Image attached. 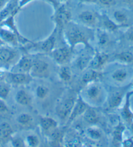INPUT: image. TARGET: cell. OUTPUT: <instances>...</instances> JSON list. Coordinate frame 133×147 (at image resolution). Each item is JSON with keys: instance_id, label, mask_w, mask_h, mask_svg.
<instances>
[{"instance_id": "cell-1", "label": "cell", "mask_w": 133, "mask_h": 147, "mask_svg": "<svg viewBox=\"0 0 133 147\" xmlns=\"http://www.w3.org/2000/svg\"><path fill=\"white\" fill-rule=\"evenodd\" d=\"M63 30L66 41L71 49L73 50L78 44H83L86 48L92 49L90 44V32L88 31L87 27H82L71 21Z\"/></svg>"}, {"instance_id": "cell-2", "label": "cell", "mask_w": 133, "mask_h": 147, "mask_svg": "<svg viewBox=\"0 0 133 147\" xmlns=\"http://www.w3.org/2000/svg\"><path fill=\"white\" fill-rule=\"evenodd\" d=\"M81 97L89 106L96 107L103 105L105 100V90L98 81L93 82L86 85Z\"/></svg>"}, {"instance_id": "cell-3", "label": "cell", "mask_w": 133, "mask_h": 147, "mask_svg": "<svg viewBox=\"0 0 133 147\" xmlns=\"http://www.w3.org/2000/svg\"><path fill=\"white\" fill-rule=\"evenodd\" d=\"M71 13L64 3H61L57 9H55V13L53 16V20L56 25V27L60 30L69 22H71Z\"/></svg>"}, {"instance_id": "cell-4", "label": "cell", "mask_w": 133, "mask_h": 147, "mask_svg": "<svg viewBox=\"0 0 133 147\" xmlns=\"http://www.w3.org/2000/svg\"><path fill=\"white\" fill-rule=\"evenodd\" d=\"M20 9H21L18 6L14 10L13 12H12L11 14L9 16L7 17L4 21L0 23V24H1V27H6L7 29L11 30L12 32H14V33L16 34L20 43H22V44H27V43H31V41H30V40L27 39L26 38L24 37L21 34H20V32L18 31V28L16 27V24H15V16H16V15L18 13Z\"/></svg>"}, {"instance_id": "cell-5", "label": "cell", "mask_w": 133, "mask_h": 147, "mask_svg": "<svg viewBox=\"0 0 133 147\" xmlns=\"http://www.w3.org/2000/svg\"><path fill=\"white\" fill-rule=\"evenodd\" d=\"M29 74L33 78H48L50 75V65L43 60L37 59L33 60V66L29 71Z\"/></svg>"}, {"instance_id": "cell-6", "label": "cell", "mask_w": 133, "mask_h": 147, "mask_svg": "<svg viewBox=\"0 0 133 147\" xmlns=\"http://www.w3.org/2000/svg\"><path fill=\"white\" fill-rule=\"evenodd\" d=\"M75 98L70 97L64 99L56 108V112L61 120L65 121L69 118L75 103Z\"/></svg>"}, {"instance_id": "cell-7", "label": "cell", "mask_w": 133, "mask_h": 147, "mask_svg": "<svg viewBox=\"0 0 133 147\" xmlns=\"http://www.w3.org/2000/svg\"><path fill=\"white\" fill-rule=\"evenodd\" d=\"M58 29L55 27L52 33L46 39L38 42H31L32 46L41 50L44 53H51L55 49L56 41H57V32Z\"/></svg>"}, {"instance_id": "cell-8", "label": "cell", "mask_w": 133, "mask_h": 147, "mask_svg": "<svg viewBox=\"0 0 133 147\" xmlns=\"http://www.w3.org/2000/svg\"><path fill=\"white\" fill-rule=\"evenodd\" d=\"M72 51L69 46H64L54 49L51 52V54L57 64L64 65L70 61Z\"/></svg>"}, {"instance_id": "cell-9", "label": "cell", "mask_w": 133, "mask_h": 147, "mask_svg": "<svg viewBox=\"0 0 133 147\" xmlns=\"http://www.w3.org/2000/svg\"><path fill=\"white\" fill-rule=\"evenodd\" d=\"M88 107H90V106L84 102L81 96H79L75 100V105H74L73 110L71 111V113L68 118L69 123H71L77 117L83 114Z\"/></svg>"}, {"instance_id": "cell-10", "label": "cell", "mask_w": 133, "mask_h": 147, "mask_svg": "<svg viewBox=\"0 0 133 147\" xmlns=\"http://www.w3.org/2000/svg\"><path fill=\"white\" fill-rule=\"evenodd\" d=\"M79 19L86 27H94L98 24V17L96 13L91 11H84L79 14Z\"/></svg>"}, {"instance_id": "cell-11", "label": "cell", "mask_w": 133, "mask_h": 147, "mask_svg": "<svg viewBox=\"0 0 133 147\" xmlns=\"http://www.w3.org/2000/svg\"><path fill=\"white\" fill-rule=\"evenodd\" d=\"M0 38L5 44L14 46H16L20 43L16 34L11 30L4 27H0Z\"/></svg>"}, {"instance_id": "cell-12", "label": "cell", "mask_w": 133, "mask_h": 147, "mask_svg": "<svg viewBox=\"0 0 133 147\" xmlns=\"http://www.w3.org/2000/svg\"><path fill=\"white\" fill-rule=\"evenodd\" d=\"M10 79L14 84L25 85L30 83L33 77L29 73L22 72H12L9 73Z\"/></svg>"}, {"instance_id": "cell-13", "label": "cell", "mask_w": 133, "mask_h": 147, "mask_svg": "<svg viewBox=\"0 0 133 147\" xmlns=\"http://www.w3.org/2000/svg\"><path fill=\"white\" fill-rule=\"evenodd\" d=\"M109 58V55L106 54V53L102 52L96 53L95 56L92 57L89 66H90L92 69L96 70L101 69L108 61Z\"/></svg>"}, {"instance_id": "cell-14", "label": "cell", "mask_w": 133, "mask_h": 147, "mask_svg": "<svg viewBox=\"0 0 133 147\" xmlns=\"http://www.w3.org/2000/svg\"><path fill=\"white\" fill-rule=\"evenodd\" d=\"M18 53L8 48H0V65L9 64L17 57Z\"/></svg>"}, {"instance_id": "cell-15", "label": "cell", "mask_w": 133, "mask_h": 147, "mask_svg": "<svg viewBox=\"0 0 133 147\" xmlns=\"http://www.w3.org/2000/svg\"><path fill=\"white\" fill-rule=\"evenodd\" d=\"M103 74L98 70L90 69L84 73L81 78V82L84 85L88 84L89 83L97 82L102 77Z\"/></svg>"}, {"instance_id": "cell-16", "label": "cell", "mask_w": 133, "mask_h": 147, "mask_svg": "<svg viewBox=\"0 0 133 147\" xmlns=\"http://www.w3.org/2000/svg\"><path fill=\"white\" fill-rule=\"evenodd\" d=\"M40 126L45 133L50 134L58 128V123L52 117H43L40 118Z\"/></svg>"}, {"instance_id": "cell-17", "label": "cell", "mask_w": 133, "mask_h": 147, "mask_svg": "<svg viewBox=\"0 0 133 147\" xmlns=\"http://www.w3.org/2000/svg\"><path fill=\"white\" fill-rule=\"evenodd\" d=\"M133 94V91L131 92L127 93L126 96V101L124 108L121 111V116L124 119L128 124H131L133 120V113L130 109V97Z\"/></svg>"}, {"instance_id": "cell-18", "label": "cell", "mask_w": 133, "mask_h": 147, "mask_svg": "<svg viewBox=\"0 0 133 147\" xmlns=\"http://www.w3.org/2000/svg\"><path fill=\"white\" fill-rule=\"evenodd\" d=\"M124 91L117 90L111 93L108 98V105L110 108H114L121 104L124 97Z\"/></svg>"}, {"instance_id": "cell-19", "label": "cell", "mask_w": 133, "mask_h": 147, "mask_svg": "<svg viewBox=\"0 0 133 147\" xmlns=\"http://www.w3.org/2000/svg\"><path fill=\"white\" fill-rule=\"evenodd\" d=\"M13 130L8 123L3 122L0 125V143L11 140Z\"/></svg>"}, {"instance_id": "cell-20", "label": "cell", "mask_w": 133, "mask_h": 147, "mask_svg": "<svg viewBox=\"0 0 133 147\" xmlns=\"http://www.w3.org/2000/svg\"><path fill=\"white\" fill-rule=\"evenodd\" d=\"M33 60L31 58L25 56V57H22L18 60L17 63V68L20 71V72L29 73L33 66Z\"/></svg>"}, {"instance_id": "cell-21", "label": "cell", "mask_w": 133, "mask_h": 147, "mask_svg": "<svg viewBox=\"0 0 133 147\" xmlns=\"http://www.w3.org/2000/svg\"><path fill=\"white\" fill-rule=\"evenodd\" d=\"M18 6L16 0H10L4 8L0 11V23L4 21L7 17L9 16L14 10Z\"/></svg>"}, {"instance_id": "cell-22", "label": "cell", "mask_w": 133, "mask_h": 147, "mask_svg": "<svg viewBox=\"0 0 133 147\" xmlns=\"http://www.w3.org/2000/svg\"><path fill=\"white\" fill-rule=\"evenodd\" d=\"M83 117L86 123L91 125H94L99 122V116L97 111L94 109L90 106L86 109V110L83 113Z\"/></svg>"}, {"instance_id": "cell-23", "label": "cell", "mask_w": 133, "mask_h": 147, "mask_svg": "<svg viewBox=\"0 0 133 147\" xmlns=\"http://www.w3.org/2000/svg\"><path fill=\"white\" fill-rule=\"evenodd\" d=\"M15 99L18 104L22 106H29L32 102L31 97L24 90H20L16 93Z\"/></svg>"}, {"instance_id": "cell-24", "label": "cell", "mask_w": 133, "mask_h": 147, "mask_svg": "<svg viewBox=\"0 0 133 147\" xmlns=\"http://www.w3.org/2000/svg\"><path fill=\"white\" fill-rule=\"evenodd\" d=\"M102 18V24L105 28V29L109 31H115L124 25H119L112 20L110 18L107 16L106 14H103L101 16Z\"/></svg>"}, {"instance_id": "cell-25", "label": "cell", "mask_w": 133, "mask_h": 147, "mask_svg": "<svg viewBox=\"0 0 133 147\" xmlns=\"http://www.w3.org/2000/svg\"><path fill=\"white\" fill-rule=\"evenodd\" d=\"M93 57L88 55H83L79 57L76 61V65L81 71H83L89 66Z\"/></svg>"}, {"instance_id": "cell-26", "label": "cell", "mask_w": 133, "mask_h": 147, "mask_svg": "<svg viewBox=\"0 0 133 147\" xmlns=\"http://www.w3.org/2000/svg\"><path fill=\"white\" fill-rule=\"evenodd\" d=\"M124 130V126L122 125L121 123L119 122L113 132V143L115 145H118L121 143L123 132Z\"/></svg>"}, {"instance_id": "cell-27", "label": "cell", "mask_w": 133, "mask_h": 147, "mask_svg": "<svg viewBox=\"0 0 133 147\" xmlns=\"http://www.w3.org/2000/svg\"><path fill=\"white\" fill-rule=\"evenodd\" d=\"M58 77L60 80L64 82H70L72 77V73L68 66H62L58 71Z\"/></svg>"}, {"instance_id": "cell-28", "label": "cell", "mask_w": 133, "mask_h": 147, "mask_svg": "<svg viewBox=\"0 0 133 147\" xmlns=\"http://www.w3.org/2000/svg\"><path fill=\"white\" fill-rule=\"evenodd\" d=\"M11 92V86L6 82L0 81V99L5 100Z\"/></svg>"}, {"instance_id": "cell-29", "label": "cell", "mask_w": 133, "mask_h": 147, "mask_svg": "<svg viewBox=\"0 0 133 147\" xmlns=\"http://www.w3.org/2000/svg\"><path fill=\"white\" fill-rule=\"evenodd\" d=\"M33 117L26 113L20 114L17 117V122L22 126H29L33 123Z\"/></svg>"}, {"instance_id": "cell-30", "label": "cell", "mask_w": 133, "mask_h": 147, "mask_svg": "<svg viewBox=\"0 0 133 147\" xmlns=\"http://www.w3.org/2000/svg\"><path fill=\"white\" fill-rule=\"evenodd\" d=\"M116 59L124 63H132L133 62V55L130 52L124 51L116 55Z\"/></svg>"}, {"instance_id": "cell-31", "label": "cell", "mask_w": 133, "mask_h": 147, "mask_svg": "<svg viewBox=\"0 0 133 147\" xmlns=\"http://www.w3.org/2000/svg\"><path fill=\"white\" fill-rule=\"evenodd\" d=\"M113 16L114 20L119 25H124L126 24L128 20V18L124 12L121 11H116L114 12Z\"/></svg>"}, {"instance_id": "cell-32", "label": "cell", "mask_w": 133, "mask_h": 147, "mask_svg": "<svg viewBox=\"0 0 133 147\" xmlns=\"http://www.w3.org/2000/svg\"><path fill=\"white\" fill-rule=\"evenodd\" d=\"M50 93L49 88L43 85H39L36 89V95L40 99H44L48 97Z\"/></svg>"}, {"instance_id": "cell-33", "label": "cell", "mask_w": 133, "mask_h": 147, "mask_svg": "<svg viewBox=\"0 0 133 147\" xmlns=\"http://www.w3.org/2000/svg\"><path fill=\"white\" fill-rule=\"evenodd\" d=\"M98 42L100 46H106L110 42V38L108 34L104 31H99L98 34Z\"/></svg>"}, {"instance_id": "cell-34", "label": "cell", "mask_w": 133, "mask_h": 147, "mask_svg": "<svg viewBox=\"0 0 133 147\" xmlns=\"http://www.w3.org/2000/svg\"><path fill=\"white\" fill-rule=\"evenodd\" d=\"M127 73L125 70L120 69H117L113 73V74L112 75V77L114 80L117 81V82H123L125 80V78H127Z\"/></svg>"}, {"instance_id": "cell-35", "label": "cell", "mask_w": 133, "mask_h": 147, "mask_svg": "<svg viewBox=\"0 0 133 147\" xmlns=\"http://www.w3.org/2000/svg\"><path fill=\"white\" fill-rule=\"evenodd\" d=\"M87 133L89 137L93 140H99L102 138V132L99 129L92 127L87 130Z\"/></svg>"}, {"instance_id": "cell-36", "label": "cell", "mask_w": 133, "mask_h": 147, "mask_svg": "<svg viewBox=\"0 0 133 147\" xmlns=\"http://www.w3.org/2000/svg\"><path fill=\"white\" fill-rule=\"evenodd\" d=\"M33 1H36V0H20V1H19V3H18V7L20 9H22L23 7H24L25 5H26L27 4L31 3V2H32ZM42 1H45L48 2V3L52 4L53 7V8L55 9H57L60 4L57 0H42Z\"/></svg>"}, {"instance_id": "cell-37", "label": "cell", "mask_w": 133, "mask_h": 147, "mask_svg": "<svg viewBox=\"0 0 133 147\" xmlns=\"http://www.w3.org/2000/svg\"><path fill=\"white\" fill-rule=\"evenodd\" d=\"M26 143L28 146L31 147H35L39 145L40 140L39 138L37 136L35 135H29L27 137Z\"/></svg>"}, {"instance_id": "cell-38", "label": "cell", "mask_w": 133, "mask_h": 147, "mask_svg": "<svg viewBox=\"0 0 133 147\" xmlns=\"http://www.w3.org/2000/svg\"><path fill=\"white\" fill-rule=\"evenodd\" d=\"M12 144L15 147H24L25 146V142L20 138H11V139Z\"/></svg>"}, {"instance_id": "cell-39", "label": "cell", "mask_w": 133, "mask_h": 147, "mask_svg": "<svg viewBox=\"0 0 133 147\" xmlns=\"http://www.w3.org/2000/svg\"><path fill=\"white\" fill-rule=\"evenodd\" d=\"M98 3H100L102 6L109 7L115 3V0H98Z\"/></svg>"}, {"instance_id": "cell-40", "label": "cell", "mask_w": 133, "mask_h": 147, "mask_svg": "<svg viewBox=\"0 0 133 147\" xmlns=\"http://www.w3.org/2000/svg\"><path fill=\"white\" fill-rule=\"evenodd\" d=\"M9 111L8 106L5 102V100L0 99V113H7Z\"/></svg>"}, {"instance_id": "cell-41", "label": "cell", "mask_w": 133, "mask_h": 147, "mask_svg": "<svg viewBox=\"0 0 133 147\" xmlns=\"http://www.w3.org/2000/svg\"><path fill=\"white\" fill-rule=\"evenodd\" d=\"M123 146L125 147H132L133 146V138H128L123 141Z\"/></svg>"}, {"instance_id": "cell-42", "label": "cell", "mask_w": 133, "mask_h": 147, "mask_svg": "<svg viewBox=\"0 0 133 147\" xmlns=\"http://www.w3.org/2000/svg\"><path fill=\"white\" fill-rule=\"evenodd\" d=\"M81 4H96L98 3V0H79Z\"/></svg>"}, {"instance_id": "cell-43", "label": "cell", "mask_w": 133, "mask_h": 147, "mask_svg": "<svg viewBox=\"0 0 133 147\" xmlns=\"http://www.w3.org/2000/svg\"><path fill=\"white\" fill-rule=\"evenodd\" d=\"M10 0H0V11L3 9L5 6L9 3Z\"/></svg>"}, {"instance_id": "cell-44", "label": "cell", "mask_w": 133, "mask_h": 147, "mask_svg": "<svg viewBox=\"0 0 133 147\" xmlns=\"http://www.w3.org/2000/svg\"><path fill=\"white\" fill-rule=\"evenodd\" d=\"M128 39H129L130 41L133 42V30L129 32V34H128Z\"/></svg>"}, {"instance_id": "cell-45", "label": "cell", "mask_w": 133, "mask_h": 147, "mask_svg": "<svg viewBox=\"0 0 133 147\" xmlns=\"http://www.w3.org/2000/svg\"><path fill=\"white\" fill-rule=\"evenodd\" d=\"M122 1L125 3H127L128 5H133V0H122Z\"/></svg>"}, {"instance_id": "cell-46", "label": "cell", "mask_w": 133, "mask_h": 147, "mask_svg": "<svg viewBox=\"0 0 133 147\" xmlns=\"http://www.w3.org/2000/svg\"><path fill=\"white\" fill-rule=\"evenodd\" d=\"M3 77H4V72L3 71L0 70V80L3 78Z\"/></svg>"}, {"instance_id": "cell-47", "label": "cell", "mask_w": 133, "mask_h": 147, "mask_svg": "<svg viewBox=\"0 0 133 147\" xmlns=\"http://www.w3.org/2000/svg\"><path fill=\"white\" fill-rule=\"evenodd\" d=\"M60 3H65L66 2H68L69 0H57Z\"/></svg>"}, {"instance_id": "cell-48", "label": "cell", "mask_w": 133, "mask_h": 147, "mask_svg": "<svg viewBox=\"0 0 133 147\" xmlns=\"http://www.w3.org/2000/svg\"><path fill=\"white\" fill-rule=\"evenodd\" d=\"M5 44V43L2 40L1 38H0V46H3V45H4Z\"/></svg>"}, {"instance_id": "cell-49", "label": "cell", "mask_w": 133, "mask_h": 147, "mask_svg": "<svg viewBox=\"0 0 133 147\" xmlns=\"http://www.w3.org/2000/svg\"><path fill=\"white\" fill-rule=\"evenodd\" d=\"M130 125H131V129H132V131L133 132V123H132L131 124H130Z\"/></svg>"}]
</instances>
